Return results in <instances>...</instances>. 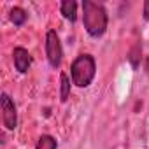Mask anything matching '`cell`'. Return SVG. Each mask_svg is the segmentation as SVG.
Returning <instances> with one entry per match:
<instances>
[{
  "label": "cell",
  "instance_id": "6da1fadb",
  "mask_svg": "<svg viewBox=\"0 0 149 149\" xmlns=\"http://www.w3.org/2000/svg\"><path fill=\"white\" fill-rule=\"evenodd\" d=\"M83 23L91 37H102L107 30V13L102 4L84 0L83 2Z\"/></svg>",
  "mask_w": 149,
  "mask_h": 149
},
{
  "label": "cell",
  "instance_id": "7a4b0ae2",
  "mask_svg": "<svg viewBox=\"0 0 149 149\" xmlns=\"http://www.w3.org/2000/svg\"><path fill=\"white\" fill-rule=\"evenodd\" d=\"M95 72H97L95 58L91 54H79L72 61V67H70L72 83L79 88H88L95 77Z\"/></svg>",
  "mask_w": 149,
  "mask_h": 149
},
{
  "label": "cell",
  "instance_id": "3957f363",
  "mask_svg": "<svg viewBox=\"0 0 149 149\" xmlns=\"http://www.w3.org/2000/svg\"><path fill=\"white\" fill-rule=\"evenodd\" d=\"M46 56H47V61L53 68H58L61 65L63 49H61L60 37L54 30H49L47 35H46Z\"/></svg>",
  "mask_w": 149,
  "mask_h": 149
},
{
  "label": "cell",
  "instance_id": "277c9868",
  "mask_svg": "<svg viewBox=\"0 0 149 149\" xmlns=\"http://www.w3.org/2000/svg\"><path fill=\"white\" fill-rule=\"evenodd\" d=\"M2 102V118H4V126L7 130H16L18 126V112H16V105L14 102L9 98V95H2L0 98Z\"/></svg>",
  "mask_w": 149,
  "mask_h": 149
},
{
  "label": "cell",
  "instance_id": "5b68a950",
  "mask_svg": "<svg viewBox=\"0 0 149 149\" xmlns=\"http://www.w3.org/2000/svg\"><path fill=\"white\" fill-rule=\"evenodd\" d=\"M13 58H14V67L18 72L25 74L30 65H32V56L30 53L25 49V47H14V53H13Z\"/></svg>",
  "mask_w": 149,
  "mask_h": 149
},
{
  "label": "cell",
  "instance_id": "8992f818",
  "mask_svg": "<svg viewBox=\"0 0 149 149\" xmlns=\"http://www.w3.org/2000/svg\"><path fill=\"white\" fill-rule=\"evenodd\" d=\"M60 11H61V14H63L65 19H68L72 23L76 21V18H77V4L76 2H72V0H65V2L60 4Z\"/></svg>",
  "mask_w": 149,
  "mask_h": 149
},
{
  "label": "cell",
  "instance_id": "52a82bcc",
  "mask_svg": "<svg viewBox=\"0 0 149 149\" xmlns=\"http://www.w3.org/2000/svg\"><path fill=\"white\" fill-rule=\"evenodd\" d=\"M26 18H28V14H26L25 9H21V7H14V9L11 11V21L14 23V26H21V25H25Z\"/></svg>",
  "mask_w": 149,
  "mask_h": 149
},
{
  "label": "cell",
  "instance_id": "ba28073f",
  "mask_svg": "<svg viewBox=\"0 0 149 149\" xmlns=\"http://www.w3.org/2000/svg\"><path fill=\"white\" fill-rule=\"evenodd\" d=\"M56 147H58V142L51 135H42L37 140V146H35V149H56Z\"/></svg>",
  "mask_w": 149,
  "mask_h": 149
},
{
  "label": "cell",
  "instance_id": "9c48e42d",
  "mask_svg": "<svg viewBox=\"0 0 149 149\" xmlns=\"http://www.w3.org/2000/svg\"><path fill=\"white\" fill-rule=\"evenodd\" d=\"M60 79H61V93H60V97H61V102H67L68 95H70V81H68V77L65 74H61Z\"/></svg>",
  "mask_w": 149,
  "mask_h": 149
},
{
  "label": "cell",
  "instance_id": "30bf717a",
  "mask_svg": "<svg viewBox=\"0 0 149 149\" xmlns=\"http://www.w3.org/2000/svg\"><path fill=\"white\" fill-rule=\"evenodd\" d=\"M144 18L149 19V0H146V2H144Z\"/></svg>",
  "mask_w": 149,
  "mask_h": 149
},
{
  "label": "cell",
  "instance_id": "8fae6325",
  "mask_svg": "<svg viewBox=\"0 0 149 149\" xmlns=\"http://www.w3.org/2000/svg\"><path fill=\"white\" fill-rule=\"evenodd\" d=\"M146 68H147V72H149V58H147V67H146Z\"/></svg>",
  "mask_w": 149,
  "mask_h": 149
}]
</instances>
